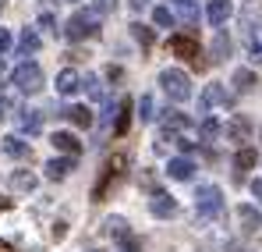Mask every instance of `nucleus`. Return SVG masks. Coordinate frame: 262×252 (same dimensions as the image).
Returning a JSON list of instances; mask_svg holds the SVG:
<instances>
[{
  "instance_id": "obj_25",
  "label": "nucleus",
  "mask_w": 262,
  "mask_h": 252,
  "mask_svg": "<svg viewBox=\"0 0 262 252\" xmlns=\"http://www.w3.org/2000/svg\"><path fill=\"white\" fill-rule=\"evenodd\" d=\"M106 235H110V238H117V242H121V238H128L131 231H128V220H124V217H106Z\"/></svg>"
},
{
  "instance_id": "obj_39",
  "label": "nucleus",
  "mask_w": 262,
  "mask_h": 252,
  "mask_svg": "<svg viewBox=\"0 0 262 252\" xmlns=\"http://www.w3.org/2000/svg\"><path fill=\"white\" fill-rule=\"evenodd\" d=\"M4 107H7V100H4V96H0V118H4Z\"/></svg>"
},
{
  "instance_id": "obj_26",
  "label": "nucleus",
  "mask_w": 262,
  "mask_h": 252,
  "mask_svg": "<svg viewBox=\"0 0 262 252\" xmlns=\"http://www.w3.org/2000/svg\"><path fill=\"white\" fill-rule=\"evenodd\" d=\"M131 36H135V40L142 43V50H149V46L156 43V36H152V29H149V25H138V22L131 25Z\"/></svg>"
},
{
  "instance_id": "obj_30",
  "label": "nucleus",
  "mask_w": 262,
  "mask_h": 252,
  "mask_svg": "<svg viewBox=\"0 0 262 252\" xmlns=\"http://www.w3.org/2000/svg\"><path fill=\"white\" fill-rule=\"evenodd\" d=\"M177 14H181L184 22H195V14H199V7H195L191 0H177Z\"/></svg>"
},
{
  "instance_id": "obj_10",
  "label": "nucleus",
  "mask_w": 262,
  "mask_h": 252,
  "mask_svg": "<svg viewBox=\"0 0 262 252\" xmlns=\"http://www.w3.org/2000/svg\"><path fill=\"white\" fill-rule=\"evenodd\" d=\"M78 89H82V75H78L75 68H64V71L57 75V92H60V96H75Z\"/></svg>"
},
{
  "instance_id": "obj_6",
  "label": "nucleus",
  "mask_w": 262,
  "mask_h": 252,
  "mask_svg": "<svg viewBox=\"0 0 262 252\" xmlns=\"http://www.w3.org/2000/svg\"><path fill=\"white\" fill-rule=\"evenodd\" d=\"M170 50H174L177 57L191 61L195 68H206V61H202V50H199V43L191 40V36H170Z\"/></svg>"
},
{
  "instance_id": "obj_16",
  "label": "nucleus",
  "mask_w": 262,
  "mask_h": 252,
  "mask_svg": "<svg viewBox=\"0 0 262 252\" xmlns=\"http://www.w3.org/2000/svg\"><path fill=\"white\" fill-rule=\"evenodd\" d=\"M206 18H209V25H223V22L230 18V0H209Z\"/></svg>"
},
{
  "instance_id": "obj_21",
  "label": "nucleus",
  "mask_w": 262,
  "mask_h": 252,
  "mask_svg": "<svg viewBox=\"0 0 262 252\" xmlns=\"http://www.w3.org/2000/svg\"><path fill=\"white\" fill-rule=\"evenodd\" d=\"M39 46H43V40H39V32H36V29H25V32L18 36V53H25V57H29V53H36Z\"/></svg>"
},
{
  "instance_id": "obj_19",
  "label": "nucleus",
  "mask_w": 262,
  "mask_h": 252,
  "mask_svg": "<svg viewBox=\"0 0 262 252\" xmlns=\"http://www.w3.org/2000/svg\"><path fill=\"white\" fill-rule=\"evenodd\" d=\"M64 118H68L75 128H89V125H92V110H89V107H82V103L68 107V110H64Z\"/></svg>"
},
{
  "instance_id": "obj_18",
  "label": "nucleus",
  "mask_w": 262,
  "mask_h": 252,
  "mask_svg": "<svg viewBox=\"0 0 262 252\" xmlns=\"http://www.w3.org/2000/svg\"><path fill=\"white\" fill-rule=\"evenodd\" d=\"M227 135H230L234 142H245V139L252 135V121H248V118H241V114H237V118H230V125H227Z\"/></svg>"
},
{
  "instance_id": "obj_12",
  "label": "nucleus",
  "mask_w": 262,
  "mask_h": 252,
  "mask_svg": "<svg viewBox=\"0 0 262 252\" xmlns=\"http://www.w3.org/2000/svg\"><path fill=\"white\" fill-rule=\"evenodd\" d=\"M0 149L7 153V157H14V160H25L32 149H29V142L21 139V135H7V139H0Z\"/></svg>"
},
{
  "instance_id": "obj_23",
  "label": "nucleus",
  "mask_w": 262,
  "mask_h": 252,
  "mask_svg": "<svg viewBox=\"0 0 262 252\" xmlns=\"http://www.w3.org/2000/svg\"><path fill=\"white\" fill-rule=\"evenodd\" d=\"M18 121H21V131H25V135H36V131L43 128V114H39V110H21Z\"/></svg>"
},
{
  "instance_id": "obj_9",
  "label": "nucleus",
  "mask_w": 262,
  "mask_h": 252,
  "mask_svg": "<svg viewBox=\"0 0 262 252\" xmlns=\"http://www.w3.org/2000/svg\"><path fill=\"white\" fill-rule=\"evenodd\" d=\"M50 142H53V149H57V153H68V157H78V153H82V142H78L71 131H53V135H50Z\"/></svg>"
},
{
  "instance_id": "obj_38",
  "label": "nucleus",
  "mask_w": 262,
  "mask_h": 252,
  "mask_svg": "<svg viewBox=\"0 0 262 252\" xmlns=\"http://www.w3.org/2000/svg\"><path fill=\"white\" fill-rule=\"evenodd\" d=\"M131 7H135V11H142V7H149V0H131Z\"/></svg>"
},
{
  "instance_id": "obj_22",
  "label": "nucleus",
  "mask_w": 262,
  "mask_h": 252,
  "mask_svg": "<svg viewBox=\"0 0 262 252\" xmlns=\"http://www.w3.org/2000/svg\"><path fill=\"white\" fill-rule=\"evenodd\" d=\"M188 125H191V121H188V118H184L181 110H167V114H163V131H170V135L184 131Z\"/></svg>"
},
{
  "instance_id": "obj_40",
  "label": "nucleus",
  "mask_w": 262,
  "mask_h": 252,
  "mask_svg": "<svg viewBox=\"0 0 262 252\" xmlns=\"http://www.w3.org/2000/svg\"><path fill=\"white\" fill-rule=\"evenodd\" d=\"M68 4H78V0H68Z\"/></svg>"
},
{
  "instance_id": "obj_11",
  "label": "nucleus",
  "mask_w": 262,
  "mask_h": 252,
  "mask_svg": "<svg viewBox=\"0 0 262 252\" xmlns=\"http://www.w3.org/2000/svg\"><path fill=\"white\" fill-rule=\"evenodd\" d=\"M71 170H75V157H53V160L46 164V178H50V181H64Z\"/></svg>"
},
{
  "instance_id": "obj_2",
  "label": "nucleus",
  "mask_w": 262,
  "mask_h": 252,
  "mask_svg": "<svg viewBox=\"0 0 262 252\" xmlns=\"http://www.w3.org/2000/svg\"><path fill=\"white\" fill-rule=\"evenodd\" d=\"M11 85H14L18 92H25V96H36L46 85V75H43V68H39L36 61H21V64L11 71Z\"/></svg>"
},
{
  "instance_id": "obj_1",
  "label": "nucleus",
  "mask_w": 262,
  "mask_h": 252,
  "mask_svg": "<svg viewBox=\"0 0 262 252\" xmlns=\"http://www.w3.org/2000/svg\"><path fill=\"white\" fill-rule=\"evenodd\" d=\"M124 170H128V157H124V153L106 157V164H103V170H99V181L92 185V199H96V203H103V199L114 192V185L124 178Z\"/></svg>"
},
{
  "instance_id": "obj_35",
  "label": "nucleus",
  "mask_w": 262,
  "mask_h": 252,
  "mask_svg": "<svg viewBox=\"0 0 262 252\" xmlns=\"http://www.w3.org/2000/svg\"><path fill=\"white\" fill-rule=\"evenodd\" d=\"M121 249L124 252H142V242H138L135 235H128V238H121Z\"/></svg>"
},
{
  "instance_id": "obj_3",
  "label": "nucleus",
  "mask_w": 262,
  "mask_h": 252,
  "mask_svg": "<svg viewBox=\"0 0 262 252\" xmlns=\"http://www.w3.org/2000/svg\"><path fill=\"white\" fill-rule=\"evenodd\" d=\"M64 36H68L71 43H82V40L99 36V14H96V11H78V14H71L68 25H64Z\"/></svg>"
},
{
  "instance_id": "obj_13",
  "label": "nucleus",
  "mask_w": 262,
  "mask_h": 252,
  "mask_svg": "<svg viewBox=\"0 0 262 252\" xmlns=\"http://www.w3.org/2000/svg\"><path fill=\"white\" fill-rule=\"evenodd\" d=\"M167 174H170L174 181H191V178H195V164H191L188 157H174V160L167 164Z\"/></svg>"
},
{
  "instance_id": "obj_28",
  "label": "nucleus",
  "mask_w": 262,
  "mask_h": 252,
  "mask_svg": "<svg viewBox=\"0 0 262 252\" xmlns=\"http://www.w3.org/2000/svg\"><path fill=\"white\" fill-rule=\"evenodd\" d=\"M199 131H202V139H206V142H213V139L220 135V121H216V118H206V121L199 125Z\"/></svg>"
},
{
  "instance_id": "obj_29",
  "label": "nucleus",
  "mask_w": 262,
  "mask_h": 252,
  "mask_svg": "<svg viewBox=\"0 0 262 252\" xmlns=\"http://www.w3.org/2000/svg\"><path fill=\"white\" fill-rule=\"evenodd\" d=\"M152 110H156V107H152V96H142V100H138V118H142V121H152V118H156Z\"/></svg>"
},
{
  "instance_id": "obj_37",
  "label": "nucleus",
  "mask_w": 262,
  "mask_h": 252,
  "mask_svg": "<svg viewBox=\"0 0 262 252\" xmlns=\"http://www.w3.org/2000/svg\"><path fill=\"white\" fill-rule=\"evenodd\" d=\"M39 25L43 29H53V14H39Z\"/></svg>"
},
{
  "instance_id": "obj_20",
  "label": "nucleus",
  "mask_w": 262,
  "mask_h": 252,
  "mask_svg": "<svg viewBox=\"0 0 262 252\" xmlns=\"http://www.w3.org/2000/svg\"><path fill=\"white\" fill-rule=\"evenodd\" d=\"M131 128V100L117 103V121H114V135H128Z\"/></svg>"
},
{
  "instance_id": "obj_41",
  "label": "nucleus",
  "mask_w": 262,
  "mask_h": 252,
  "mask_svg": "<svg viewBox=\"0 0 262 252\" xmlns=\"http://www.w3.org/2000/svg\"><path fill=\"white\" fill-rule=\"evenodd\" d=\"M0 7H4V0H0Z\"/></svg>"
},
{
  "instance_id": "obj_24",
  "label": "nucleus",
  "mask_w": 262,
  "mask_h": 252,
  "mask_svg": "<svg viewBox=\"0 0 262 252\" xmlns=\"http://www.w3.org/2000/svg\"><path fill=\"white\" fill-rule=\"evenodd\" d=\"M234 85H237V92H252V89H255V71H252V68H237V71H234Z\"/></svg>"
},
{
  "instance_id": "obj_8",
  "label": "nucleus",
  "mask_w": 262,
  "mask_h": 252,
  "mask_svg": "<svg viewBox=\"0 0 262 252\" xmlns=\"http://www.w3.org/2000/svg\"><path fill=\"white\" fill-rule=\"evenodd\" d=\"M223 103H230V96H227V89L223 85H206L202 89V96H199V107L202 110H213V107H223Z\"/></svg>"
},
{
  "instance_id": "obj_33",
  "label": "nucleus",
  "mask_w": 262,
  "mask_h": 252,
  "mask_svg": "<svg viewBox=\"0 0 262 252\" xmlns=\"http://www.w3.org/2000/svg\"><path fill=\"white\" fill-rule=\"evenodd\" d=\"M227 50H230V43H227V36L220 32V36H216V46H213V53H216L213 61H223V57H227Z\"/></svg>"
},
{
  "instance_id": "obj_14",
  "label": "nucleus",
  "mask_w": 262,
  "mask_h": 252,
  "mask_svg": "<svg viewBox=\"0 0 262 252\" xmlns=\"http://www.w3.org/2000/svg\"><path fill=\"white\" fill-rule=\"evenodd\" d=\"M255 160H259V153H255L252 146H241V149L234 153V170H237V181L245 178V170L255 167Z\"/></svg>"
},
{
  "instance_id": "obj_36",
  "label": "nucleus",
  "mask_w": 262,
  "mask_h": 252,
  "mask_svg": "<svg viewBox=\"0 0 262 252\" xmlns=\"http://www.w3.org/2000/svg\"><path fill=\"white\" fill-rule=\"evenodd\" d=\"M252 196L262 203V178H255V181H252Z\"/></svg>"
},
{
  "instance_id": "obj_34",
  "label": "nucleus",
  "mask_w": 262,
  "mask_h": 252,
  "mask_svg": "<svg viewBox=\"0 0 262 252\" xmlns=\"http://www.w3.org/2000/svg\"><path fill=\"white\" fill-rule=\"evenodd\" d=\"M114 7H117V0H92V11L96 14H110Z\"/></svg>"
},
{
  "instance_id": "obj_32",
  "label": "nucleus",
  "mask_w": 262,
  "mask_h": 252,
  "mask_svg": "<svg viewBox=\"0 0 262 252\" xmlns=\"http://www.w3.org/2000/svg\"><path fill=\"white\" fill-rule=\"evenodd\" d=\"M11 46H14V40H11V29H4V25H0V61L7 57V50H11Z\"/></svg>"
},
{
  "instance_id": "obj_31",
  "label": "nucleus",
  "mask_w": 262,
  "mask_h": 252,
  "mask_svg": "<svg viewBox=\"0 0 262 252\" xmlns=\"http://www.w3.org/2000/svg\"><path fill=\"white\" fill-rule=\"evenodd\" d=\"M82 85L89 89V96H92V100H103V85H99V79H96V75H89Z\"/></svg>"
},
{
  "instance_id": "obj_5",
  "label": "nucleus",
  "mask_w": 262,
  "mask_h": 252,
  "mask_svg": "<svg viewBox=\"0 0 262 252\" xmlns=\"http://www.w3.org/2000/svg\"><path fill=\"white\" fill-rule=\"evenodd\" d=\"M195 210L199 217H206V220H213L223 213V192H220L216 185H199V192H195Z\"/></svg>"
},
{
  "instance_id": "obj_27",
  "label": "nucleus",
  "mask_w": 262,
  "mask_h": 252,
  "mask_svg": "<svg viewBox=\"0 0 262 252\" xmlns=\"http://www.w3.org/2000/svg\"><path fill=\"white\" fill-rule=\"evenodd\" d=\"M152 22H156L160 29H170V25H174V11H170V7H156V11H152Z\"/></svg>"
},
{
  "instance_id": "obj_7",
  "label": "nucleus",
  "mask_w": 262,
  "mask_h": 252,
  "mask_svg": "<svg viewBox=\"0 0 262 252\" xmlns=\"http://www.w3.org/2000/svg\"><path fill=\"white\" fill-rule=\"evenodd\" d=\"M149 213L160 217V220H170V217H177V199H174V196H167V192H152V199H149Z\"/></svg>"
},
{
  "instance_id": "obj_17",
  "label": "nucleus",
  "mask_w": 262,
  "mask_h": 252,
  "mask_svg": "<svg viewBox=\"0 0 262 252\" xmlns=\"http://www.w3.org/2000/svg\"><path fill=\"white\" fill-rule=\"evenodd\" d=\"M237 220H241V227H245L248 235H255L262 227V213L255 210V206H241V210H237Z\"/></svg>"
},
{
  "instance_id": "obj_4",
  "label": "nucleus",
  "mask_w": 262,
  "mask_h": 252,
  "mask_svg": "<svg viewBox=\"0 0 262 252\" xmlns=\"http://www.w3.org/2000/svg\"><path fill=\"white\" fill-rule=\"evenodd\" d=\"M160 85H163V92H167L174 103L191 100V79H188L181 68H163V71H160Z\"/></svg>"
},
{
  "instance_id": "obj_15",
  "label": "nucleus",
  "mask_w": 262,
  "mask_h": 252,
  "mask_svg": "<svg viewBox=\"0 0 262 252\" xmlns=\"http://www.w3.org/2000/svg\"><path fill=\"white\" fill-rule=\"evenodd\" d=\"M36 185H39V178L32 170H14L11 174V188L14 192H36Z\"/></svg>"
}]
</instances>
